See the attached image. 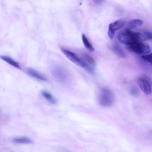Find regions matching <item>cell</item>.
Wrapping results in <instances>:
<instances>
[{"label":"cell","instance_id":"52a82bcc","mask_svg":"<svg viewBox=\"0 0 152 152\" xmlns=\"http://www.w3.org/2000/svg\"><path fill=\"white\" fill-rule=\"evenodd\" d=\"M125 23V21L124 20L121 19L116 20L109 24L108 35L110 39H113L115 32L121 28Z\"/></svg>","mask_w":152,"mask_h":152},{"label":"cell","instance_id":"ba28073f","mask_svg":"<svg viewBox=\"0 0 152 152\" xmlns=\"http://www.w3.org/2000/svg\"><path fill=\"white\" fill-rule=\"evenodd\" d=\"M138 83L141 89L145 94L148 95L151 94V86L147 80L143 78H140L138 79Z\"/></svg>","mask_w":152,"mask_h":152},{"label":"cell","instance_id":"7c38bea8","mask_svg":"<svg viewBox=\"0 0 152 152\" xmlns=\"http://www.w3.org/2000/svg\"><path fill=\"white\" fill-rule=\"evenodd\" d=\"M0 58L6 62L19 69H21V68L18 62L14 60L10 57L4 56H1Z\"/></svg>","mask_w":152,"mask_h":152},{"label":"cell","instance_id":"4fadbf2b","mask_svg":"<svg viewBox=\"0 0 152 152\" xmlns=\"http://www.w3.org/2000/svg\"><path fill=\"white\" fill-rule=\"evenodd\" d=\"M113 51L118 56L124 58L126 57V54L121 47L117 44H113L112 47Z\"/></svg>","mask_w":152,"mask_h":152},{"label":"cell","instance_id":"277c9868","mask_svg":"<svg viewBox=\"0 0 152 152\" xmlns=\"http://www.w3.org/2000/svg\"><path fill=\"white\" fill-rule=\"evenodd\" d=\"M51 71L53 76L58 81L62 83L66 82L68 79L67 75L61 66L53 64L51 66Z\"/></svg>","mask_w":152,"mask_h":152},{"label":"cell","instance_id":"8992f818","mask_svg":"<svg viewBox=\"0 0 152 152\" xmlns=\"http://www.w3.org/2000/svg\"><path fill=\"white\" fill-rule=\"evenodd\" d=\"M85 64L84 69L89 73L92 74L94 72L96 62L94 59L89 55L83 53L81 58Z\"/></svg>","mask_w":152,"mask_h":152},{"label":"cell","instance_id":"2e32d148","mask_svg":"<svg viewBox=\"0 0 152 152\" xmlns=\"http://www.w3.org/2000/svg\"><path fill=\"white\" fill-rule=\"evenodd\" d=\"M142 58L152 65V53L143 55L142 56Z\"/></svg>","mask_w":152,"mask_h":152},{"label":"cell","instance_id":"8fae6325","mask_svg":"<svg viewBox=\"0 0 152 152\" xmlns=\"http://www.w3.org/2000/svg\"><path fill=\"white\" fill-rule=\"evenodd\" d=\"M12 141L16 143L22 144H31L33 141L30 138L26 137H16L12 139Z\"/></svg>","mask_w":152,"mask_h":152},{"label":"cell","instance_id":"9a60e30c","mask_svg":"<svg viewBox=\"0 0 152 152\" xmlns=\"http://www.w3.org/2000/svg\"><path fill=\"white\" fill-rule=\"evenodd\" d=\"M82 39L86 48L90 51L93 52L94 50V49L84 34H82Z\"/></svg>","mask_w":152,"mask_h":152},{"label":"cell","instance_id":"5b68a950","mask_svg":"<svg viewBox=\"0 0 152 152\" xmlns=\"http://www.w3.org/2000/svg\"><path fill=\"white\" fill-rule=\"evenodd\" d=\"M61 50L66 57L72 62L77 65L84 68L85 64L81 58L79 57L75 53L65 48H61Z\"/></svg>","mask_w":152,"mask_h":152},{"label":"cell","instance_id":"7a4b0ae2","mask_svg":"<svg viewBox=\"0 0 152 152\" xmlns=\"http://www.w3.org/2000/svg\"><path fill=\"white\" fill-rule=\"evenodd\" d=\"M98 102L102 106L108 107L112 106L114 102V96L111 91L106 88H101L99 91Z\"/></svg>","mask_w":152,"mask_h":152},{"label":"cell","instance_id":"ac0fdd59","mask_svg":"<svg viewBox=\"0 0 152 152\" xmlns=\"http://www.w3.org/2000/svg\"><path fill=\"white\" fill-rule=\"evenodd\" d=\"M57 152H72L69 150L64 148H60L58 151Z\"/></svg>","mask_w":152,"mask_h":152},{"label":"cell","instance_id":"9c48e42d","mask_svg":"<svg viewBox=\"0 0 152 152\" xmlns=\"http://www.w3.org/2000/svg\"><path fill=\"white\" fill-rule=\"evenodd\" d=\"M25 71L27 74L37 80L44 82L48 81L45 76L34 69L28 68L26 69Z\"/></svg>","mask_w":152,"mask_h":152},{"label":"cell","instance_id":"5bb4252c","mask_svg":"<svg viewBox=\"0 0 152 152\" xmlns=\"http://www.w3.org/2000/svg\"><path fill=\"white\" fill-rule=\"evenodd\" d=\"M41 94L42 96L51 103L54 104L57 103L56 100L49 92L46 91H43Z\"/></svg>","mask_w":152,"mask_h":152},{"label":"cell","instance_id":"6da1fadb","mask_svg":"<svg viewBox=\"0 0 152 152\" xmlns=\"http://www.w3.org/2000/svg\"><path fill=\"white\" fill-rule=\"evenodd\" d=\"M118 39L120 42L126 46L143 42L148 39L145 33L134 32L128 29L120 33L118 36Z\"/></svg>","mask_w":152,"mask_h":152},{"label":"cell","instance_id":"3957f363","mask_svg":"<svg viewBox=\"0 0 152 152\" xmlns=\"http://www.w3.org/2000/svg\"><path fill=\"white\" fill-rule=\"evenodd\" d=\"M129 51L138 54H147L150 52L149 45L143 42H138L131 45L126 46Z\"/></svg>","mask_w":152,"mask_h":152},{"label":"cell","instance_id":"e0dca14e","mask_svg":"<svg viewBox=\"0 0 152 152\" xmlns=\"http://www.w3.org/2000/svg\"><path fill=\"white\" fill-rule=\"evenodd\" d=\"M148 39L152 40V33L150 31L145 32Z\"/></svg>","mask_w":152,"mask_h":152},{"label":"cell","instance_id":"30bf717a","mask_svg":"<svg viewBox=\"0 0 152 152\" xmlns=\"http://www.w3.org/2000/svg\"><path fill=\"white\" fill-rule=\"evenodd\" d=\"M143 21L139 19H133L129 21L127 24V28L129 29L136 28L141 26Z\"/></svg>","mask_w":152,"mask_h":152}]
</instances>
